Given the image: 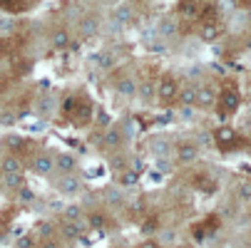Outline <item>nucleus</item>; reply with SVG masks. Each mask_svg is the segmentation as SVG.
I'll return each instance as SVG.
<instances>
[{
    "mask_svg": "<svg viewBox=\"0 0 251 248\" xmlns=\"http://www.w3.org/2000/svg\"><path fill=\"white\" fill-rule=\"evenodd\" d=\"M75 104H77V99H75V97H67V99L62 102V110H65V114L73 117V112H75Z\"/></svg>",
    "mask_w": 251,
    "mask_h": 248,
    "instance_id": "bb28decb",
    "label": "nucleus"
},
{
    "mask_svg": "<svg viewBox=\"0 0 251 248\" xmlns=\"http://www.w3.org/2000/svg\"><path fill=\"white\" fill-rule=\"evenodd\" d=\"M142 228H145V233H152V231L157 228V219H150V221H145V226H142Z\"/></svg>",
    "mask_w": 251,
    "mask_h": 248,
    "instance_id": "c756f323",
    "label": "nucleus"
},
{
    "mask_svg": "<svg viewBox=\"0 0 251 248\" xmlns=\"http://www.w3.org/2000/svg\"><path fill=\"white\" fill-rule=\"evenodd\" d=\"M80 214H82V208H80L77 203H73V206H67V208H65L67 221H77V219H80Z\"/></svg>",
    "mask_w": 251,
    "mask_h": 248,
    "instance_id": "5701e85b",
    "label": "nucleus"
},
{
    "mask_svg": "<svg viewBox=\"0 0 251 248\" xmlns=\"http://www.w3.org/2000/svg\"><path fill=\"white\" fill-rule=\"evenodd\" d=\"M62 236H65V238H77V236H80V224H77V221H67V224L62 226Z\"/></svg>",
    "mask_w": 251,
    "mask_h": 248,
    "instance_id": "4be33fe9",
    "label": "nucleus"
},
{
    "mask_svg": "<svg viewBox=\"0 0 251 248\" xmlns=\"http://www.w3.org/2000/svg\"><path fill=\"white\" fill-rule=\"evenodd\" d=\"M236 199L241 203H251V181H241L236 186Z\"/></svg>",
    "mask_w": 251,
    "mask_h": 248,
    "instance_id": "f3484780",
    "label": "nucleus"
},
{
    "mask_svg": "<svg viewBox=\"0 0 251 248\" xmlns=\"http://www.w3.org/2000/svg\"><path fill=\"white\" fill-rule=\"evenodd\" d=\"M222 248H239V246H231V243H226V246H222Z\"/></svg>",
    "mask_w": 251,
    "mask_h": 248,
    "instance_id": "f704fd0d",
    "label": "nucleus"
},
{
    "mask_svg": "<svg viewBox=\"0 0 251 248\" xmlns=\"http://www.w3.org/2000/svg\"><path fill=\"white\" fill-rule=\"evenodd\" d=\"M179 102H182L184 107H194V104H197V87L194 85L179 87Z\"/></svg>",
    "mask_w": 251,
    "mask_h": 248,
    "instance_id": "9d476101",
    "label": "nucleus"
},
{
    "mask_svg": "<svg viewBox=\"0 0 251 248\" xmlns=\"http://www.w3.org/2000/svg\"><path fill=\"white\" fill-rule=\"evenodd\" d=\"M159 32H162V35H174V32H176V23H174V20H162Z\"/></svg>",
    "mask_w": 251,
    "mask_h": 248,
    "instance_id": "393cba45",
    "label": "nucleus"
},
{
    "mask_svg": "<svg viewBox=\"0 0 251 248\" xmlns=\"http://www.w3.org/2000/svg\"><path fill=\"white\" fill-rule=\"evenodd\" d=\"M214 104H217V94H214L209 87H197V104L194 107L206 110V107H214Z\"/></svg>",
    "mask_w": 251,
    "mask_h": 248,
    "instance_id": "6e6552de",
    "label": "nucleus"
},
{
    "mask_svg": "<svg viewBox=\"0 0 251 248\" xmlns=\"http://www.w3.org/2000/svg\"><path fill=\"white\" fill-rule=\"evenodd\" d=\"M236 107H239V94L234 90H224L222 97H219V112L231 114V112H236Z\"/></svg>",
    "mask_w": 251,
    "mask_h": 248,
    "instance_id": "20e7f679",
    "label": "nucleus"
},
{
    "mask_svg": "<svg viewBox=\"0 0 251 248\" xmlns=\"http://www.w3.org/2000/svg\"><path fill=\"white\" fill-rule=\"evenodd\" d=\"M179 13L184 18H197V3L194 0H182V3H179Z\"/></svg>",
    "mask_w": 251,
    "mask_h": 248,
    "instance_id": "6ab92c4d",
    "label": "nucleus"
},
{
    "mask_svg": "<svg viewBox=\"0 0 251 248\" xmlns=\"http://www.w3.org/2000/svg\"><path fill=\"white\" fill-rule=\"evenodd\" d=\"M52 169H55V159L48 157V154H40V157H35V159H32V171H35V174L48 176Z\"/></svg>",
    "mask_w": 251,
    "mask_h": 248,
    "instance_id": "423d86ee",
    "label": "nucleus"
},
{
    "mask_svg": "<svg viewBox=\"0 0 251 248\" xmlns=\"http://www.w3.org/2000/svg\"><path fill=\"white\" fill-rule=\"evenodd\" d=\"M102 141H104L107 147H120V144H122V132H120V127L112 124L110 129L104 132V139H102Z\"/></svg>",
    "mask_w": 251,
    "mask_h": 248,
    "instance_id": "f8f14e48",
    "label": "nucleus"
},
{
    "mask_svg": "<svg viewBox=\"0 0 251 248\" xmlns=\"http://www.w3.org/2000/svg\"><path fill=\"white\" fill-rule=\"evenodd\" d=\"M197 157H199L197 144H192V141H182V144H176V159L182 164H192Z\"/></svg>",
    "mask_w": 251,
    "mask_h": 248,
    "instance_id": "39448f33",
    "label": "nucleus"
},
{
    "mask_svg": "<svg viewBox=\"0 0 251 248\" xmlns=\"http://www.w3.org/2000/svg\"><path fill=\"white\" fill-rule=\"evenodd\" d=\"M219 25H217V20H214V23H204V27H201V38L204 40H217L219 38Z\"/></svg>",
    "mask_w": 251,
    "mask_h": 248,
    "instance_id": "2eb2a0df",
    "label": "nucleus"
},
{
    "mask_svg": "<svg viewBox=\"0 0 251 248\" xmlns=\"http://www.w3.org/2000/svg\"><path fill=\"white\" fill-rule=\"evenodd\" d=\"M92 119V102L90 99H77L75 112H73V122L75 124H90Z\"/></svg>",
    "mask_w": 251,
    "mask_h": 248,
    "instance_id": "7ed1b4c3",
    "label": "nucleus"
},
{
    "mask_svg": "<svg viewBox=\"0 0 251 248\" xmlns=\"http://www.w3.org/2000/svg\"><path fill=\"white\" fill-rule=\"evenodd\" d=\"M3 181H5V186H10V189H20V186H23V171H8V174L3 176Z\"/></svg>",
    "mask_w": 251,
    "mask_h": 248,
    "instance_id": "dca6fc26",
    "label": "nucleus"
},
{
    "mask_svg": "<svg viewBox=\"0 0 251 248\" xmlns=\"http://www.w3.org/2000/svg\"><path fill=\"white\" fill-rule=\"evenodd\" d=\"M57 186L65 194H77L80 191V179H77V176H73V174H65L62 179L57 181Z\"/></svg>",
    "mask_w": 251,
    "mask_h": 248,
    "instance_id": "1a4fd4ad",
    "label": "nucleus"
},
{
    "mask_svg": "<svg viewBox=\"0 0 251 248\" xmlns=\"http://www.w3.org/2000/svg\"><path fill=\"white\" fill-rule=\"evenodd\" d=\"M10 5H18V0H0V8H10Z\"/></svg>",
    "mask_w": 251,
    "mask_h": 248,
    "instance_id": "2f4dec72",
    "label": "nucleus"
},
{
    "mask_svg": "<svg viewBox=\"0 0 251 248\" xmlns=\"http://www.w3.org/2000/svg\"><path fill=\"white\" fill-rule=\"evenodd\" d=\"M246 132H249V134H251V119H249V122H246Z\"/></svg>",
    "mask_w": 251,
    "mask_h": 248,
    "instance_id": "473e14b6",
    "label": "nucleus"
},
{
    "mask_svg": "<svg viewBox=\"0 0 251 248\" xmlns=\"http://www.w3.org/2000/svg\"><path fill=\"white\" fill-rule=\"evenodd\" d=\"M139 90H142V97H145V99H150V97H152V92H154V90H152V85H150V82H145V85H142V87H139Z\"/></svg>",
    "mask_w": 251,
    "mask_h": 248,
    "instance_id": "c85d7f7f",
    "label": "nucleus"
},
{
    "mask_svg": "<svg viewBox=\"0 0 251 248\" xmlns=\"http://www.w3.org/2000/svg\"><path fill=\"white\" fill-rule=\"evenodd\" d=\"M15 248H38V241H35V236H23L15 243Z\"/></svg>",
    "mask_w": 251,
    "mask_h": 248,
    "instance_id": "b1692460",
    "label": "nucleus"
},
{
    "mask_svg": "<svg viewBox=\"0 0 251 248\" xmlns=\"http://www.w3.org/2000/svg\"><path fill=\"white\" fill-rule=\"evenodd\" d=\"M137 248H159V243H157V241H150V238H147V241H142V243H139Z\"/></svg>",
    "mask_w": 251,
    "mask_h": 248,
    "instance_id": "7c9ffc66",
    "label": "nucleus"
},
{
    "mask_svg": "<svg viewBox=\"0 0 251 248\" xmlns=\"http://www.w3.org/2000/svg\"><path fill=\"white\" fill-rule=\"evenodd\" d=\"M117 92H120V94H125V97H132V94L137 92L134 80H132V77H122V80L117 82Z\"/></svg>",
    "mask_w": 251,
    "mask_h": 248,
    "instance_id": "4468645a",
    "label": "nucleus"
},
{
    "mask_svg": "<svg viewBox=\"0 0 251 248\" xmlns=\"http://www.w3.org/2000/svg\"><path fill=\"white\" fill-rule=\"evenodd\" d=\"M194 186H197L199 191H211V189H214V181L209 179V176H204V174H197V176H194Z\"/></svg>",
    "mask_w": 251,
    "mask_h": 248,
    "instance_id": "aec40b11",
    "label": "nucleus"
},
{
    "mask_svg": "<svg viewBox=\"0 0 251 248\" xmlns=\"http://www.w3.org/2000/svg\"><path fill=\"white\" fill-rule=\"evenodd\" d=\"M0 169H3V174H8V171H23V169H20V159H18L15 154L5 157L3 164H0Z\"/></svg>",
    "mask_w": 251,
    "mask_h": 248,
    "instance_id": "a211bd4d",
    "label": "nucleus"
},
{
    "mask_svg": "<svg viewBox=\"0 0 251 248\" xmlns=\"http://www.w3.org/2000/svg\"><path fill=\"white\" fill-rule=\"evenodd\" d=\"M157 99H159V104H172V102H176L179 99V82L174 80V77H164L159 85H157Z\"/></svg>",
    "mask_w": 251,
    "mask_h": 248,
    "instance_id": "f257e3e1",
    "label": "nucleus"
},
{
    "mask_svg": "<svg viewBox=\"0 0 251 248\" xmlns=\"http://www.w3.org/2000/svg\"><path fill=\"white\" fill-rule=\"evenodd\" d=\"M120 184H122V186H132V184H137V174H134V171H125V174L120 176Z\"/></svg>",
    "mask_w": 251,
    "mask_h": 248,
    "instance_id": "a878e982",
    "label": "nucleus"
},
{
    "mask_svg": "<svg viewBox=\"0 0 251 248\" xmlns=\"http://www.w3.org/2000/svg\"><path fill=\"white\" fill-rule=\"evenodd\" d=\"M80 32H82V38H95V35L100 32V18L97 15H85L80 20Z\"/></svg>",
    "mask_w": 251,
    "mask_h": 248,
    "instance_id": "0eeeda50",
    "label": "nucleus"
},
{
    "mask_svg": "<svg viewBox=\"0 0 251 248\" xmlns=\"http://www.w3.org/2000/svg\"><path fill=\"white\" fill-rule=\"evenodd\" d=\"M50 45H52L55 50H65V47L70 45V32H67L65 27H57V30L52 32V38H50Z\"/></svg>",
    "mask_w": 251,
    "mask_h": 248,
    "instance_id": "9b49d317",
    "label": "nucleus"
},
{
    "mask_svg": "<svg viewBox=\"0 0 251 248\" xmlns=\"http://www.w3.org/2000/svg\"><path fill=\"white\" fill-rule=\"evenodd\" d=\"M87 224H90L92 228H102V226H104V216H102V214H92V216L87 219Z\"/></svg>",
    "mask_w": 251,
    "mask_h": 248,
    "instance_id": "cd10ccee",
    "label": "nucleus"
},
{
    "mask_svg": "<svg viewBox=\"0 0 251 248\" xmlns=\"http://www.w3.org/2000/svg\"><path fill=\"white\" fill-rule=\"evenodd\" d=\"M55 169H60L62 174H70L75 169V159L70 157V154H60L57 159H55Z\"/></svg>",
    "mask_w": 251,
    "mask_h": 248,
    "instance_id": "ddd939ff",
    "label": "nucleus"
},
{
    "mask_svg": "<svg viewBox=\"0 0 251 248\" xmlns=\"http://www.w3.org/2000/svg\"><path fill=\"white\" fill-rule=\"evenodd\" d=\"M214 139H217V144H219L222 149L239 144V136H236V129H234V127H219L217 132H214Z\"/></svg>",
    "mask_w": 251,
    "mask_h": 248,
    "instance_id": "f03ea898",
    "label": "nucleus"
},
{
    "mask_svg": "<svg viewBox=\"0 0 251 248\" xmlns=\"http://www.w3.org/2000/svg\"><path fill=\"white\" fill-rule=\"evenodd\" d=\"M246 248H251V236H249V238H246Z\"/></svg>",
    "mask_w": 251,
    "mask_h": 248,
    "instance_id": "72a5a7b5",
    "label": "nucleus"
},
{
    "mask_svg": "<svg viewBox=\"0 0 251 248\" xmlns=\"http://www.w3.org/2000/svg\"><path fill=\"white\" fill-rule=\"evenodd\" d=\"M115 18H117V23H122V25H125V23H129V20L134 18V13H132V8H129V5H120V8L115 10Z\"/></svg>",
    "mask_w": 251,
    "mask_h": 248,
    "instance_id": "412c9836",
    "label": "nucleus"
}]
</instances>
